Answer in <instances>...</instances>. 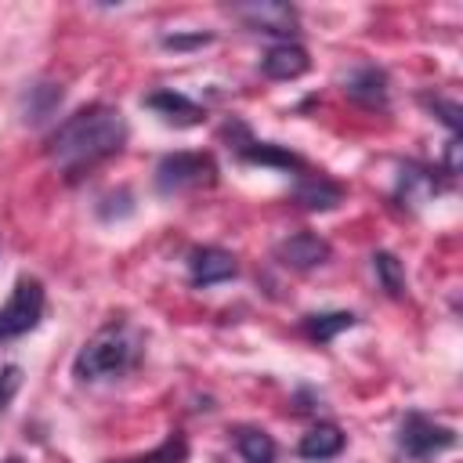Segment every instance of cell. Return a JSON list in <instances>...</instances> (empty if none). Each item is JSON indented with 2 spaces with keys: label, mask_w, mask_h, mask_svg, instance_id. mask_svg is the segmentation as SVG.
Returning <instances> with one entry per match:
<instances>
[{
  "label": "cell",
  "mask_w": 463,
  "mask_h": 463,
  "mask_svg": "<svg viewBox=\"0 0 463 463\" xmlns=\"http://www.w3.org/2000/svg\"><path fill=\"white\" fill-rule=\"evenodd\" d=\"M127 141V119L119 109L112 105H87L80 112H72L69 119H61L51 134H47V159L69 177L76 181L80 174L94 170L101 159L116 156Z\"/></svg>",
  "instance_id": "6da1fadb"
},
{
  "label": "cell",
  "mask_w": 463,
  "mask_h": 463,
  "mask_svg": "<svg viewBox=\"0 0 463 463\" xmlns=\"http://www.w3.org/2000/svg\"><path fill=\"white\" fill-rule=\"evenodd\" d=\"M141 354V336L130 322H109L101 326L72 358V373L80 380H101L127 373Z\"/></svg>",
  "instance_id": "7a4b0ae2"
},
{
  "label": "cell",
  "mask_w": 463,
  "mask_h": 463,
  "mask_svg": "<svg viewBox=\"0 0 463 463\" xmlns=\"http://www.w3.org/2000/svg\"><path fill=\"white\" fill-rule=\"evenodd\" d=\"M213 177H217V166L206 152H174V156H163L156 166V188L163 195L206 188L213 184Z\"/></svg>",
  "instance_id": "3957f363"
},
{
  "label": "cell",
  "mask_w": 463,
  "mask_h": 463,
  "mask_svg": "<svg viewBox=\"0 0 463 463\" xmlns=\"http://www.w3.org/2000/svg\"><path fill=\"white\" fill-rule=\"evenodd\" d=\"M43 304H47V297H43L40 279H18L7 304L0 307V344L36 329L43 318Z\"/></svg>",
  "instance_id": "277c9868"
},
{
  "label": "cell",
  "mask_w": 463,
  "mask_h": 463,
  "mask_svg": "<svg viewBox=\"0 0 463 463\" xmlns=\"http://www.w3.org/2000/svg\"><path fill=\"white\" fill-rule=\"evenodd\" d=\"M398 445H402V452H405L409 459H430V456L452 449V445H456V434H452L449 427L434 423V420L423 416V412H409V416L402 420Z\"/></svg>",
  "instance_id": "5b68a950"
},
{
  "label": "cell",
  "mask_w": 463,
  "mask_h": 463,
  "mask_svg": "<svg viewBox=\"0 0 463 463\" xmlns=\"http://www.w3.org/2000/svg\"><path fill=\"white\" fill-rule=\"evenodd\" d=\"M329 253H333L329 242L322 235H315V232H297V235H289V239H282L275 246V260L286 264V268H293V271L318 268V264L329 260Z\"/></svg>",
  "instance_id": "8992f818"
},
{
  "label": "cell",
  "mask_w": 463,
  "mask_h": 463,
  "mask_svg": "<svg viewBox=\"0 0 463 463\" xmlns=\"http://www.w3.org/2000/svg\"><path fill=\"white\" fill-rule=\"evenodd\" d=\"M235 271H239L235 257H232L228 250H221V246H199V250H192V257H188L192 286H217V282H224V279H235Z\"/></svg>",
  "instance_id": "52a82bcc"
},
{
  "label": "cell",
  "mask_w": 463,
  "mask_h": 463,
  "mask_svg": "<svg viewBox=\"0 0 463 463\" xmlns=\"http://www.w3.org/2000/svg\"><path fill=\"white\" fill-rule=\"evenodd\" d=\"M235 14L260 33H289L297 25V11L289 4H275V0H260V4H242L235 7Z\"/></svg>",
  "instance_id": "ba28073f"
},
{
  "label": "cell",
  "mask_w": 463,
  "mask_h": 463,
  "mask_svg": "<svg viewBox=\"0 0 463 463\" xmlns=\"http://www.w3.org/2000/svg\"><path fill=\"white\" fill-rule=\"evenodd\" d=\"M145 105H148L156 116H163L166 123H174V127H195V123L206 119V112H203L192 98H184V94H177V90H156V94L145 98Z\"/></svg>",
  "instance_id": "9c48e42d"
},
{
  "label": "cell",
  "mask_w": 463,
  "mask_h": 463,
  "mask_svg": "<svg viewBox=\"0 0 463 463\" xmlns=\"http://www.w3.org/2000/svg\"><path fill=\"white\" fill-rule=\"evenodd\" d=\"M307 65H311L307 51L293 40H282L264 54V76H271V80H297L307 72Z\"/></svg>",
  "instance_id": "30bf717a"
},
{
  "label": "cell",
  "mask_w": 463,
  "mask_h": 463,
  "mask_svg": "<svg viewBox=\"0 0 463 463\" xmlns=\"http://www.w3.org/2000/svg\"><path fill=\"white\" fill-rule=\"evenodd\" d=\"M293 199H297L300 206H307V210H329V206H336V203L344 199V188H340L336 181H329L326 174H311V170H304L300 181H297Z\"/></svg>",
  "instance_id": "8fae6325"
},
{
  "label": "cell",
  "mask_w": 463,
  "mask_h": 463,
  "mask_svg": "<svg viewBox=\"0 0 463 463\" xmlns=\"http://www.w3.org/2000/svg\"><path fill=\"white\" fill-rule=\"evenodd\" d=\"M344 94L362 101V105H369V109H376V105L387 101V76L380 69H373V65H362L344 80Z\"/></svg>",
  "instance_id": "7c38bea8"
},
{
  "label": "cell",
  "mask_w": 463,
  "mask_h": 463,
  "mask_svg": "<svg viewBox=\"0 0 463 463\" xmlns=\"http://www.w3.org/2000/svg\"><path fill=\"white\" fill-rule=\"evenodd\" d=\"M340 449H344V430H340L336 423H318V427H311V430L300 438V445H297V452H300L304 459H333V456H340Z\"/></svg>",
  "instance_id": "4fadbf2b"
},
{
  "label": "cell",
  "mask_w": 463,
  "mask_h": 463,
  "mask_svg": "<svg viewBox=\"0 0 463 463\" xmlns=\"http://www.w3.org/2000/svg\"><path fill=\"white\" fill-rule=\"evenodd\" d=\"M239 156L246 163H264V166H282V170H300L304 166L300 156H293L279 145H268V141H246V145H239Z\"/></svg>",
  "instance_id": "5bb4252c"
},
{
  "label": "cell",
  "mask_w": 463,
  "mask_h": 463,
  "mask_svg": "<svg viewBox=\"0 0 463 463\" xmlns=\"http://www.w3.org/2000/svg\"><path fill=\"white\" fill-rule=\"evenodd\" d=\"M235 449L242 452L246 463H275V441H271V434H264L257 427H239Z\"/></svg>",
  "instance_id": "9a60e30c"
},
{
  "label": "cell",
  "mask_w": 463,
  "mask_h": 463,
  "mask_svg": "<svg viewBox=\"0 0 463 463\" xmlns=\"http://www.w3.org/2000/svg\"><path fill=\"white\" fill-rule=\"evenodd\" d=\"M358 318L351 315V311H326V315H307L304 318V333L311 336V340H318V344H329L336 333H344V329H351Z\"/></svg>",
  "instance_id": "2e32d148"
},
{
  "label": "cell",
  "mask_w": 463,
  "mask_h": 463,
  "mask_svg": "<svg viewBox=\"0 0 463 463\" xmlns=\"http://www.w3.org/2000/svg\"><path fill=\"white\" fill-rule=\"evenodd\" d=\"M184 459H188V438L181 430H170L152 452L130 456V459H119V463H184Z\"/></svg>",
  "instance_id": "e0dca14e"
},
{
  "label": "cell",
  "mask_w": 463,
  "mask_h": 463,
  "mask_svg": "<svg viewBox=\"0 0 463 463\" xmlns=\"http://www.w3.org/2000/svg\"><path fill=\"white\" fill-rule=\"evenodd\" d=\"M373 271H376L380 286H383L391 297H402V293H405V268H402V260H398L394 253H376V257H373Z\"/></svg>",
  "instance_id": "ac0fdd59"
},
{
  "label": "cell",
  "mask_w": 463,
  "mask_h": 463,
  "mask_svg": "<svg viewBox=\"0 0 463 463\" xmlns=\"http://www.w3.org/2000/svg\"><path fill=\"white\" fill-rule=\"evenodd\" d=\"M61 101V87H54V83H40V87H29V94H25V119H43L54 105Z\"/></svg>",
  "instance_id": "d6986e66"
},
{
  "label": "cell",
  "mask_w": 463,
  "mask_h": 463,
  "mask_svg": "<svg viewBox=\"0 0 463 463\" xmlns=\"http://www.w3.org/2000/svg\"><path fill=\"white\" fill-rule=\"evenodd\" d=\"M22 387V369L18 365H7V369H0V412L7 409V402L14 398V391Z\"/></svg>",
  "instance_id": "ffe728a7"
},
{
  "label": "cell",
  "mask_w": 463,
  "mask_h": 463,
  "mask_svg": "<svg viewBox=\"0 0 463 463\" xmlns=\"http://www.w3.org/2000/svg\"><path fill=\"white\" fill-rule=\"evenodd\" d=\"M427 105H430V109H438V112H441V119H445L452 130H459V109H456L452 101H441V98H427Z\"/></svg>",
  "instance_id": "44dd1931"
},
{
  "label": "cell",
  "mask_w": 463,
  "mask_h": 463,
  "mask_svg": "<svg viewBox=\"0 0 463 463\" xmlns=\"http://www.w3.org/2000/svg\"><path fill=\"white\" fill-rule=\"evenodd\" d=\"M166 47H192V43H210V33H195V36H163Z\"/></svg>",
  "instance_id": "7402d4cb"
},
{
  "label": "cell",
  "mask_w": 463,
  "mask_h": 463,
  "mask_svg": "<svg viewBox=\"0 0 463 463\" xmlns=\"http://www.w3.org/2000/svg\"><path fill=\"white\" fill-rule=\"evenodd\" d=\"M4 463H22V459H4Z\"/></svg>",
  "instance_id": "603a6c76"
}]
</instances>
